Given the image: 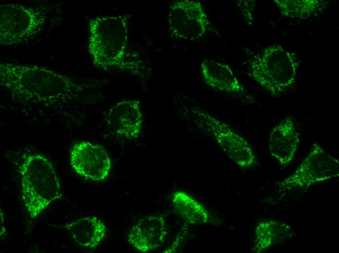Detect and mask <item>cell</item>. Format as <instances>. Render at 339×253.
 I'll return each mask as SVG.
<instances>
[{"label":"cell","mask_w":339,"mask_h":253,"mask_svg":"<svg viewBox=\"0 0 339 253\" xmlns=\"http://www.w3.org/2000/svg\"><path fill=\"white\" fill-rule=\"evenodd\" d=\"M48 10L16 3L0 6V45L13 47L35 36L46 25Z\"/></svg>","instance_id":"5"},{"label":"cell","mask_w":339,"mask_h":253,"mask_svg":"<svg viewBox=\"0 0 339 253\" xmlns=\"http://www.w3.org/2000/svg\"><path fill=\"white\" fill-rule=\"evenodd\" d=\"M19 173L23 204L31 218L38 217L52 202L62 199L55 167L45 155H25L19 164Z\"/></svg>","instance_id":"3"},{"label":"cell","mask_w":339,"mask_h":253,"mask_svg":"<svg viewBox=\"0 0 339 253\" xmlns=\"http://www.w3.org/2000/svg\"><path fill=\"white\" fill-rule=\"evenodd\" d=\"M202 78L210 88L227 93L242 94L244 87L228 64L206 59L200 65Z\"/></svg>","instance_id":"13"},{"label":"cell","mask_w":339,"mask_h":253,"mask_svg":"<svg viewBox=\"0 0 339 253\" xmlns=\"http://www.w3.org/2000/svg\"><path fill=\"white\" fill-rule=\"evenodd\" d=\"M167 17L170 35L180 40L199 41L206 36L212 26L204 5L197 0L172 1Z\"/></svg>","instance_id":"8"},{"label":"cell","mask_w":339,"mask_h":253,"mask_svg":"<svg viewBox=\"0 0 339 253\" xmlns=\"http://www.w3.org/2000/svg\"><path fill=\"white\" fill-rule=\"evenodd\" d=\"M130 18L123 14L90 19L87 48L95 66L106 71L137 70L139 66L130 56Z\"/></svg>","instance_id":"2"},{"label":"cell","mask_w":339,"mask_h":253,"mask_svg":"<svg viewBox=\"0 0 339 253\" xmlns=\"http://www.w3.org/2000/svg\"><path fill=\"white\" fill-rule=\"evenodd\" d=\"M167 235L165 219L161 215H150L141 218L128 235L130 244L137 250H154L164 242Z\"/></svg>","instance_id":"12"},{"label":"cell","mask_w":339,"mask_h":253,"mask_svg":"<svg viewBox=\"0 0 339 253\" xmlns=\"http://www.w3.org/2000/svg\"><path fill=\"white\" fill-rule=\"evenodd\" d=\"M172 202L176 213L188 224L201 225L210 221V216L206 208L183 191L175 192L172 196Z\"/></svg>","instance_id":"16"},{"label":"cell","mask_w":339,"mask_h":253,"mask_svg":"<svg viewBox=\"0 0 339 253\" xmlns=\"http://www.w3.org/2000/svg\"><path fill=\"white\" fill-rule=\"evenodd\" d=\"M108 119L116 135L130 139L138 137L143 121L139 102L134 99L118 102L109 110Z\"/></svg>","instance_id":"10"},{"label":"cell","mask_w":339,"mask_h":253,"mask_svg":"<svg viewBox=\"0 0 339 253\" xmlns=\"http://www.w3.org/2000/svg\"><path fill=\"white\" fill-rule=\"evenodd\" d=\"M4 215L1 209H0V237L3 236L6 233V229L5 228Z\"/></svg>","instance_id":"18"},{"label":"cell","mask_w":339,"mask_h":253,"mask_svg":"<svg viewBox=\"0 0 339 253\" xmlns=\"http://www.w3.org/2000/svg\"><path fill=\"white\" fill-rule=\"evenodd\" d=\"M339 176L338 159L314 144L295 171L278 183L280 191L306 189Z\"/></svg>","instance_id":"6"},{"label":"cell","mask_w":339,"mask_h":253,"mask_svg":"<svg viewBox=\"0 0 339 253\" xmlns=\"http://www.w3.org/2000/svg\"><path fill=\"white\" fill-rule=\"evenodd\" d=\"M255 235L253 252L261 253L293 238L297 234L286 223L270 219L259 222L255 227Z\"/></svg>","instance_id":"14"},{"label":"cell","mask_w":339,"mask_h":253,"mask_svg":"<svg viewBox=\"0 0 339 253\" xmlns=\"http://www.w3.org/2000/svg\"><path fill=\"white\" fill-rule=\"evenodd\" d=\"M65 228L77 244L90 249L97 246L107 232L104 222L95 217L76 219L67 224Z\"/></svg>","instance_id":"15"},{"label":"cell","mask_w":339,"mask_h":253,"mask_svg":"<svg viewBox=\"0 0 339 253\" xmlns=\"http://www.w3.org/2000/svg\"><path fill=\"white\" fill-rule=\"evenodd\" d=\"M281 15L292 18H306L320 11L326 2L319 0H275Z\"/></svg>","instance_id":"17"},{"label":"cell","mask_w":339,"mask_h":253,"mask_svg":"<svg viewBox=\"0 0 339 253\" xmlns=\"http://www.w3.org/2000/svg\"><path fill=\"white\" fill-rule=\"evenodd\" d=\"M192 113L197 123L209 133L227 156L239 166L248 168L257 163V157L246 140L227 124L198 107Z\"/></svg>","instance_id":"7"},{"label":"cell","mask_w":339,"mask_h":253,"mask_svg":"<svg viewBox=\"0 0 339 253\" xmlns=\"http://www.w3.org/2000/svg\"><path fill=\"white\" fill-rule=\"evenodd\" d=\"M70 161L75 172L94 181L106 179L111 168V160L104 148L88 141L80 142L73 146Z\"/></svg>","instance_id":"9"},{"label":"cell","mask_w":339,"mask_h":253,"mask_svg":"<svg viewBox=\"0 0 339 253\" xmlns=\"http://www.w3.org/2000/svg\"><path fill=\"white\" fill-rule=\"evenodd\" d=\"M300 61L296 54L279 44L265 47L250 60V75L272 96H282L296 82Z\"/></svg>","instance_id":"4"},{"label":"cell","mask_w":339,"mask_h":253,"mask_svg":"<svg viewBox=\"0 0 339 253\" xmlns=\"http://www.w3.org/2000/svg\"><path fill=\"white\" fill-rule=\"evenodd\" d=\"M300 137L292 117L289 116L275 126L269 135L270 154L283 166L293 161L298 150Z\"/></svg>","instance_id":"11"},{"label":"cell","mask_w":339,"mask_h":253,"mask_svg":"<svg viewBox=\"0 0 339 253\" xmlns=\"http://www.w3.org/2000/svg\"><path fill=\"white\" fill-rule=\"evenodd\" d=\"M0 86L10 108L35 122L68 124L82 95L91 87L44 67L0 63Z\"/></svg>","instance_id":"1"}]
</instances>
